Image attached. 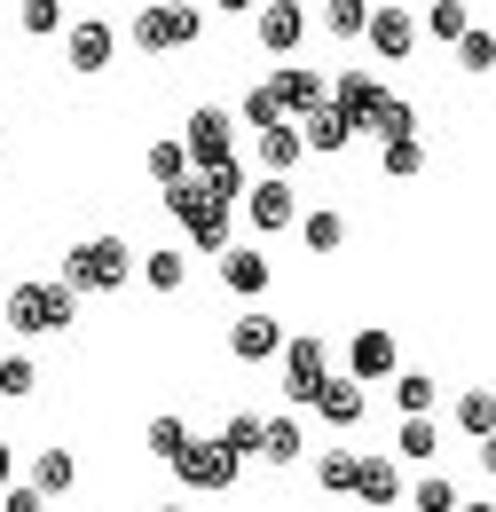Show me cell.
Instances as JSON below:
<instances>
[{
	"mask_svg": "<svg viewBox=\"0 0 496 512\" xmlns=\"http://www.w3.org/2000/svg\"><path fill=\"white\" fill-rule=\"evenodd\" d=\"M229 119H245V127H284V111H276V95H268V87H252Z\"/></svg>",
	"mask_w": 496,
	"mask_h": 512,
	"instance_id": "41",
	"label": "cell"
},
{
	"mask_svg": "<svg viewBox=\"0 0 496 512\" xmlns=\"http://www.w3.org/2000/svg\"><path fill=\"white\" fill-rule=\"evenodd\" d=\"M237 213H245L260 237H276V229H292L300 221V197H292V182H276V174H260V182H245V197H237Z\"/></svg>",
	"mask_w": 496,
	"mask_h": 512,
	"instance_id": "8",
	"label": "cell"
},
{
	"mask_svg": "<svg viewBox=\"0 0 496 512\" xmlns=\"http://www.w3.org/2000/svg\"><path fill=\"white\" fill-rule=\"evenodd\" d=\"M394 457H418V465H426V457H441V426H434V418H402Z\"/></svg>",
	"mask_w": 496,
	"mask_h": 512,
	"instance_id": "32",
	"label": "cell"
},
{
	"mask_svg": "<svg viewBox=\"0 0 496 512\" xmlns=\"http://www.w3.org/2000/svg\"><path fill=\"white\" fill-rule=\"evenodd\" d=\"M158 512H182V505H158Z\"/></svg>",
	"mask_w": 496,
	"mask_h": 512,
	"instance_id": "46",
	"label": "cell"
},
{
	"mask_svg": "<svg viewBox=\"0 0 496 512\" xmlns=\"http://www.w3.org/2000/svg\"><path fill=\"white\" fill-rule=\"evenodd\" d=\"M394 371H402L394 331H386V323H363V331H355V347H347V379H355V386H378V379H394Z\"/></svg>",
	"mask_w": 496,
	"mask_h": 512,
	"instance_id": "11",
	"label": "cell"
},
{
	"mask_svg": "<svg viewBox=\"0 0 496 512\" xmlns=\"http://www.w3.org/2000/svg\"><path fill=\"white\" fill-rule=\"evenodd\" d=\"M276 347H284V323L268 316V308H245V316L229 323V355L237 363H276Z\"/></svg>",
	"mask_w": 496,
	"mask_h": 512,
	"instance_id": "12",
	"label": "cell"
},
{
	"mask_svg": "<svg viewBox=\"0 0 496 512\" xmlns=\"http://www.w3.org/2000/svg\"><path fill=\"white\" fill-rule=\"evenodd\" d=\"M16 24H24L32 40H56V32H63V0H24V8H16Z\"/></svg>",
	"mask_w": 496,
	"mask_h": 512,
	"instance_id": "37",
	"label": "cell"
},
{
	"mask_svg": "<svg viewBox=\"0 0 496 512\" xmlns=\"http://www.w3.org/2000/svg\"><path fill=\"white\" fill-rule=\"evenodd\" d=\"M457 512H496V505H489V497H473V505H457Z\"/></svg>",
	"mask_w": 496,
	"mask_h": 512,
	"instance_id": "45",
	"label": "cell"
},
{
	"mask_svg": "<svg viewBox=\"0 0 496 512\" xmlns=\"http://www.w3.org/2000/svg\"><path fill=\"white\" fill-rule=\"evenodd\" d=\"M32 386H40V371H32V355H8V347H0V394H8V402H24Z\"/></svg>",
	"mask_w": 496,
	"mask_h": 512,
	"instance_id": "38",
	"label": "cell"
},
{
	"mask_svg": "<svg viewBox=\"0 0 496 512\" xmlns=\"http://www.w3.org/2000/svg\"><path fill=\"white\" fill-rule=\"evenodd\" d=\"M252 24H260V48H268L276 64H292V56H300V40H308V8H300V0H260V8H252Z\"/></svg>",
	"mask_w": 496,
	"mask_h": 512,
	"instance_id": "10",
	"label": "cell"
},
{
	"mask_svg": "<svg viewBox=\"0 0 496 512\" xmlns=\"http://www.w3.org/2000/svg\"><path fill=\"white\" fill-rule=\"evenodd\" d=\"M308 410L323 418V426H339V434H347V426H363V410H371V394H363L355 379H323V386H315V402H308Z\"/></svg>",
	"mask_w": 496,
	"mask_h": 512,
	"instance_id": "19",
	"label": "cell"
},
{
	"mask_svg": "<svg viewBox=\"0 0 496 512\" xmlns=\"http://www.w3.org/2000/svg\"><path fill=\"white\" fill-rule=\"evenodd\" d=\"M465 24H473V8H465V0H434V8H426V24H418V40H426V32H434L441 48H449V40H457V32H465Z\"/></svg>",
	"mask_w": 496,
	"mask_h": 512,
	"instance_id": "34",
	"label": "cell"
},
{
	"mask_svg": "<svg viewBox=\"0 0 496 512\" xmlns=\"http://www.w3.org/2000/svg\"><path fill=\"white\" fill-rule=\"evenodd\" d=\"M402 505H410V512H457L465 497H457V481H449V473H426L418 489H402Z\"/></svg>",
	"mask_w": 496,
	"mask_h": 512,
	"instance_id": "30",
	"label": "cell"
},
{
	"mask_svg": "<svg viewBox=\"0 0 496 512\" xmlns=\"http://www.w3.org/2000/svg\"><path fill=\"white\" fill-rule=\"evenodd\" d=\"M292 127H300V150H315V158H339V150L355 142V127H347V119H339L331 103H315V111H300Z\"/></svg>",
	"mask_w": 496,
	"mask_h": 512,
	"instance_id": "20",
	"label": "cell"
},
{
	"mask_svg": "<svg viewBox=\"0 0 496 512\" xmlns=\"http://www.w3.org/2000/svg\"><path fill=\"white\" fill-rule=\"evenodd\" d=\"M292 229H300V245H308L315 260H323V253H339V245H347V221H339L331 205H315V213H300Z\"/></svg>",
	"mask_w": 496,
	"mask_h": 512,
	"instance_id": "23",
	"label": "cell"
},
{
	"mask_svg": "<svg viewBox=\"0 0 496 512\" xmlns=\"http://www.w3.org/2000/svg\"><path fill=\"white\" fill-rule=\"evenodd\" d=\"M221 449H229V457H252V449H260V410H229V426H221Z\"/></svg>",
	"mask_w": 496,
	"mask_h": 512,
	"instance_id": "36",
	"label": "cell"
},
{
	"mask_svg": "<svg viewBox=\"0 0 496 512\" xmlns=\"http://www.w3.org/2000/svg\"><path fill=\"white\" fill-rule=\"evenodd\" d=\"M205 8H221V16H252L260 0H205Z\"/></svg>",
	"mask_w": 496,
	"mask_h": 512,
	"instance_id": "43",
	"label": "cell"
},
{
	"mask_svg": "<svg viewBox=\"0 0 496 512\" xmlns=\"http://www.w3.org/2000/svg\"><path fill=\"white\" fill-rule=\"evenodd\" d=\"M363 40H371L386 64H402V56H418V16H410V8H371Z\"/></svg>",
	"mask_w": 496,
	"mask_h": 512,
	"instance_id": "17",
	"label": "cell"
},
{
	"mask_svg": "<svg viewBox=\"0 0 496 512\" xmlns=\"http://www.w3.org/2000/svg\"><path fill=\"white\" fill-rule=\"evenodd\" d=\"M489 426H496L489 394H481V386H465V394H457V434H465V442H489Z\"/></svg>",
	"mask_w": 496,
	"mask_h": 512,
	"instance_id": "33",
	"label": "cell"
},
{
	"mask_svg": "<svg viewBox=\"0 0 496 512\" xmlns=\"http://www.w3.org/2000/svg\"><path fill=\"white\" fill-rule=\"evenodd\" d=\"M205 32V8L197 0H150V8H134V48L142 56H174Z\"/></svg>",
	"mask_w": 496,
	"mask_h": 512,
	"instance_id": "5",
	"label": "cell"
},
{
	"mask_svg": "<svg viewBox=\"0 0 496 512\" xmlns=\"http://www.w3.org/2000/svg\"><path fill=\"white\" fill-rule=\"evenodd\" d=\"M457 64L473 71V79H481V71L496 64V40H489V32H481V24H465V32H457Z\"/></svg>",
	"mask_w": 496,
	"mask_h": 512,
	"instance_id": "39",
	"label": "cell"
},
{
	"mask_svg": "<svg viewBox=\"0 0 496 512\" xmlns=\"http://www.w3.org/2000/svg\"><path fill=\"white\" fill-rule=\"evenodd\" d=\"M402 489H410V481H402V465H394L386 449H355V481H347V497H363L371 512H394V505H402Z\"/></svg>",
	"mask_w": 496,
	"mask_h": 512,
	"instance_id": "9",
	"label": "cell"
},
{
	"mask_svg": "<svg viewBox=\"0 0 496 512\" xmlns=\"http://www.w3.org/2000/svg\"><path fill=\"white\" fill-rule=\"evenodd\" d=\"M221 284H229L237 300H260V292L276 284V260L260 253V245H229V253H221Z\"/></svg>",
	"mask_w": 496,
	"mask_h": 512,
	"instance_id": "16",
	"label": "cell"
},
{
	"mask_svg": "<svg viewBox=\"0 0 496 512\" xmlns=\"http://www.w3.org/2000/svg\"><path fill=\"white\" fill-rule=\"evenodd\" d=\"M378 95H386V87H378V71H331V95H323V103H331L347 127L363 134V127H371V103H378Z\"/></svg>",
	"mask_w": 496,
	"mask_h": 512,
	"instance_id": "14",
	"label": "cell"
},
{
	"mask_svg": "<svg viewBox=\"0 0 496 512\" xmlns=\"http://www.w3.org/2000/svg\"><path fill=\"white\" fill-rule=\"evenodd\" d=\"M174 142H182L189 166H221V158H237V119H229L221 103H197V111H189V127L174 134Z\"/></svg>",
	"mask_w": 496,
	"mask_h": 512,
	"instance_id": "6",
	"label": "cell"
},
{
	"mask_svg": "<svg viewBox=\"0 0 496 512\" xmlns=\"http://www.w3.org/2000/svg\"><path fill=\"white\" fill-rule=\"evenodd\" d=\"M0 512H48V497H40L32 481H8V489H0Z\"/></svg>",
	"mask_w": 496,
	"mask_h": 512,
	"instance_id": "42",
	"label": "cell"
},
{
	"mask_svg": "<svg viewBox=\"0 0 496 512\" xmlns=\"http://www.w3.org/2000/svg\"><path fill=\"white\" fill-rule=\"evenodd\" d=\"M363 24H371V0H323V32L331 40H363Z\"/></svg>",
	"mask_w": 496,
	"mask_h": 512,
	"instance_id": "31",
	"label": "cell"
},
{
	"mask_svg": "<svg viewBox=\"0 0 496 512\" xmlns=\"http://www.w3.org/2000/svg\"><path fill=\"white\" fill-rule=\"evenodd\" d=\"M260 87L276 95V111H284V119H300V111H315V103H323V71H308V64H276Z\"/></svg>",
	"mask_w": 496,
	"mask_h": 512,
	"instance_id": "15",
	"label": "cell"
},
{
	"mask_svg": "<svg viewBox=\"0 0 496 512\" xmlns=\"http://www.w3.org/2000/svg\"><path fill=\"white\" fill-rule=\"evenodd\" d=\"M142 442H150V457H174V449L189 442V426H182V418H174V410H158V418L142 426Z\"/></svg>",
	"mask_w": 496,
	"mask_h": 512,
	"instance_id": "40",
	"label": "cell"
},
{
	"mask_svg": "<svg viewBox=\"0 0 496 512\" xmlns=\"http://www.w3.org/2000/svg\"><path fill=\"white\" fill-rule=\"evenodd\" d=\"M166 213H174V221L189 229V245H197L205 260L229 253V229H237V213H229V205H205V190H197L189 174L174 182V190H166Z\"/></svg>",
	"mask_w": 496,
	"mask_h": 512,
	"instance_id": "4",
	"label": "cell"
},
{
	"mask_svg": "<svg viewBox=\"0 0 496 512\" xmlns=\"http://www.w3.org/2000/svg\"><path fill=\"white\" fill-rule=\"evenodd\" d=\"M315 481H323V497H347V481H355V449H315Z\"/></svg>",
	"mask_w": 496,
	"mask_h": 512,
	"instance_id": "35",
	"label": "cell"
},
{
	"mask_svg": "<svg viewBox=\"0 0 496 512\" xmlns=\"http://www.w3.org/2000/svg\"><path fill=\"white\" fill-rule=\"evenodd\" d=\"M363 134H378V142H402V134H418V111L402 103V95H378L371 103V127Z\"/></svg>",
	"mask_w": 496,
	"mask_h": 512,
	"instance_id": "26",
	"label": "cell"
},
{
	"mask_svg": "<svg viewBox=\"0 0 496 512\" xmlns=\"http://www.w3.org/2000/svg\"><path fill=\"white\" fill-rule=\"evenodd\" d=\"M276 355H284V402H292V410H308L315 386L331 379V355H323V339H315V331H300V339H284Z\"/></svg>",
	"mask_w": 496,
	"mask_h": 512,
	"instance_id": "7",
	"label": "cell"
},
{
	"mask_svg": "<svg viewBox=\"0 0 496 512\" xmlns=\"http://www.w3.org/2000/svg\"><path fill=\"white\" fill-rule=\"evenodd\" d=\"M300 158H308V150H300V127H292V119H284V127H260V174H276V182H284Z\"/></svg>",
	"mask_w": 496,
	"mask_h": 512,
	"instance_id": "21",
	"label": "cell"
},
{
	"mask_svg": "<svg viewBox=\"0 0 496 512\" xmlns=\"http://www.w3.org/2000/svg\"><path fill=\"white\" fill-rule=\"evenodd\" d=\"M166 465H174V481H182V489H197V497H221V489H237V473H245V457H229V449H221V434H189Z\"/></svg>",
	"mask_w": 496,
	"mask_h": 512,
	"instance_id": "3",
	"label": "cell"
},
{
	"mask_svg": "<svg viewBox=\"0 0 496 512\" xmlns=\"http://www.w3.org/2000/svg\"><path fill=\"white\" fill-rule=\"evenodd\" d=\"M71 481H79V457H71V449H40V457H32V489H40V497H63Z\"/></svg>",
	"mask_w": 496,
	"mask_h": 512,
	"instance_id": "25",
	"label": "cell"
},
{
	"mask_svg": "<svg viewBox=\"0 0 496 512\" xmlns=\"http://www.w3.org/2000/svg\"><path fill=\"white\" fill-rule=\"evenodd\" d=\"M142 174H150L158 190H174V182H182V174H189L182 142H174V134H166V142H150V150H142Z\"/></svg>",
	"mask_w": 496,
	"mask_h": 512,
	"instance_id": "29",
	"label": "cell"
},
{
	"mask_svg": "<svg viewBox=\"0 0 496 512\" xmlns=\"http://www.w3.org/2000/svg\"><path fill=\"white\" fill-rule=\"evenodd\" d=\"M63 48H71V71L87 79V71H111V56H119V32H111L103 16H79V24L63 32Z\"/></svg>",
	"mask_w": 496,
	"mask_h": 512,
	"instance_id": "13",
	"label": "cell"
},
{
	"mask_svg": "<svg viewBox=\"0 0 496 512\" xmlns=\"http://www.w3.org/2000/svg\"><path fill=\"white\" fill-rule=\"evenodd\" d=\"M189 182L205 190V205H229V213H237V197H245V182H252V174L237 166V158H221V166H197Z\"/></svg>",
	"mask_w": 496,
	"mask_h": 512,
	"instance_id": "22",
	"label": "cell"
},
{
	"mask_svg": "<svg viewBox=\"0 0 496 512\" xmlns=\"http://www.w3.org/2000/svg\"><path fill=\"white\" fill-rule=\"evenodd\" d=\"M142 284H150V292H182V284H189V253H182V245L142 253Z\"/></svg>",
	"mask_w": 496,
	"mask_h": 512,
	"instance_id": "24",
	"label": "cell"
},
{
	"mask_svg": "<svg viewBox=\"0 0 496 512\" xmlns=\"http://www.w3.org/2000/svg\"><path fill=\"white\" fill-rule=\"evenodd\" d=\"M8 473H16V449L0 442V489H8Z\"/></svg>",
	"mask_w": 496,
	"mask_h": 512,
	"instance_id": "44",
	"label": "cell"
},
{
	"mask_svg": "<svg viewBox=\"0 0 496 512\" xmlns=\"http://www.w3.org/2000/svg\"><path fill=\"white\" fill-rule=\"evenodd\" d=\"M434 394L441 386L426 379V371H394V410H402V418H434Z\"/></svg>",
	"mask_w": 496,
	"mask_h": 512,
	"instance_id": "27",
	"label": "cell"
},
{
	"mask_svg": "<svg viewBox=\"0 0 496 512\" xmlns=\"http://www.w3.org/2000/svg\"><path fill=\"white\" fill-rule=\"evenodd\" d=\"M260 465H300L308 457V426H300V410H276V418H260V449H252Z\"/></svg>",
	"mask_w": 496,
	"mask_h": 512,
	"instance_id": "18",
	"label": "cell"
},
{
	"mask_svg": "<svg viewBox=\"0 0 496 512\" xmlns=\"http://www.w3.org/2000/svg\"><path fill=\"white\" fill-rule=\"evenodd\" d=\"M378 166H386L394 182H418V174H426V142H418V134H402V142H378Z\"/></svg>",
	"mask_w": 496,
	"mask_h": 512,
	"instance_id": "28",
	"label": "cell"
},
{
	"mask_svg": "<svg viewBox=\"0 0 496 512\" xmlns=\"http://www.w3.org/2000/svg\"><path fill=\"white\" fill-rule=\"evenodd\" d=\"M56 284H71V292H119V284H134V245L126 237H79L63 253Z\"/></svg>",
	"mask_w": 496,
	"mask_h": 512,
	"instance_id": "2",
	"label": "cell"
},
{
	"mask_svg": "<svg viewBox=\"0 0 496 512\" xmlns=\"http://www.w3.org/2000/svg\"><path fill=\"white\" fill-rule=\"evenodd\" d=\"M8 323H16V331H32V339L71 331V323H79V292L56 284V276H24V284H8Z\"/></svg>",
	"mask_w": 496,
	"mask_h": 512,
	"instance_id": "1",
	"label": "cell"
}]
</instances>
